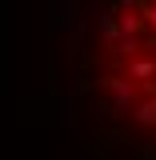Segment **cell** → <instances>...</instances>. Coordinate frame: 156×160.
<instances>
[{
	"label": "cell",
	"instance_id": "6da1fadb",
	"mask_svg": "<svg viewBox=\"0 0 156 160\" xmlns=\"http://www.w3.org/2000/svg\"><path fill=\"white\" fill-rule=\"evenodd\" d=\"M80 108L100 136L156 152V0H100L80 64Z\"/></svg>",
	"mask_w": 156,
	"mask_h": 160
}]
</instances>
